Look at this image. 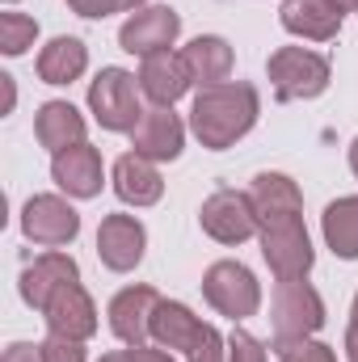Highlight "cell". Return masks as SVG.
Here are the masks:
<instances>
[{
    "label": "cell",
    "instance_id": "cell-1",
    "mask_svg": "<svg viewBox=\"0 0 358 362\" xmlns=\"http://www.w3.org/2000/svg\"><path fill=\"white\" fill-rule=\"evenodd\" d=\"M258 114H262V97H258V89L249 81H224V85H211V89H202L194 97L190 127H194L202 148L224 152L241 135L253 131Z\"/></svg>",
    "mask_w": 358,
    "mask_h": 362
},
{
    "label": "cell",
    "instance_id": "cell-2",
    "mask_svg": "<svg viewBox=\"0 0 358 362\" xmlns=\"http://www.w3.org/2000/svg\"><path fill=\"white\" fill-rule=\"evenodd\" d=\"M278 101H308L329 89V59L308 47H278L266 64Z\"/></svg>",
    "mask_w": 358,
    "mask_h": 362
},
{
    "label": "cell",
    "instance_id": "cell-3",
    "mask_svg": "<svg viewBox=\"0 0 358 362\" xmlns=\"http://www.w3.org/2000/svg\"><path fill=\"white\" fill-rule=\"evenodd\" d=\"M202 295L219 316H232V320H249L262 308V282L241 262H215L202 274Z\"/></svg>",
    "mask_w": 358,
    "mask_h": 362
},
{
    "label": "cell",
    "instance_id": "cell-4",
    "mask_svg": "<svg viewBox=\"0 0 358 362\" xmlns=\"http://www.w3.org/2000/svg\"><path fill=\"white\" fill-rule=\"evenodd\" d=\"M89 110L105 131H135L144 110H139V85L122 68H101L89 85Z\"/></svg>",
    "mask_w": 358,
    "mask_h": 362
},
{
    "label": "cell",
    "instance_id": "cell-5",
    "mask_svg": "<svg viewBox=\"0 0 358 362\" xmlns=\"http://www.w3.org/2000/svg\"><path fill=\"white\" fill-rule=\"evenodd\" d=\"M270 316H274V341L312 337L325 325V303H321L316 286H308L304 278H291V282H278Z\"/></svg>",
    "mask_w": 358,
    "mask_h": 362
},
{
    "label": "cell",
    "instance_id": "cell-6",
    "mask_svg": "<svg viewBox=\"0 0 358 362\" xmlns=\"http://www.w3.org/2000/svg\"><path fill=\"white\" fill-rule=\"evenodd\" d=\"M198 223L219 245H245L258 232V211H253V198L249 194H241V189H215L202 202Z\"/></svg>",
    "mask_w": 358,
    "mask_h": 362
},
{
    "label": "cell",
    "instance_id": "cell-7",
    "mask_svg": "<svg viewBox=\"0 0 358 362\" xmlns=\"http://www.w3.org/2000/svg\"><path fill=\"white\" fill-rule=\"evenodd\" d=\"M262 257H266V266L274 270L278 282L304 278V274L312 270V262H316L304 219H287V223L262 228Z\"/></svg>",
    "mask_w": 358,
    "mask_h": 362
},
{
    "label": "cell",
    "instance_id": "cell-8",
    "mask_svg": "<svg viewBox=\"0 0 358 362\" xmlns=\"http://www.w3.org/2000/svg\"><path fill=\"white\" fill-rule=\"evenodd\" d=\"M21 232L25 240L34 245H47V249H59V245H72L76 232H81V215L72 211V202L55 198V194H34L21 211Z\"/></svg>",
    "mask_w": 358,
    "mask_h": 362
},
{
    "label": "cell",
    "instance_id": "cell-9",
    "mask_svg": "<svg viewBox=\"0 0 358 362\" xmlns=\"http://www.w3.org/2000/svg\"><path fill=\"white\" fill-rule=\"evenodd\" d=\"M181 34V17L169 4H152V8H135L122 30H118V47L131 51V55H156V51H169Z\"/></svg>",
    "mask_w": 358,
    "mask_h": 362
},
{
    "label": "cell",
    "instance_id": "cell-10",
    "mask_svg": "<svg viewBox=\"0 0 358 362\" xmlns=\"http://www.w3.org/2000/svg\"><path fill=\"white\" fill-rule=\"evenodd\" d=\"M144 249H148V232L135 215H105L101 228H97V257L101 266L114 274H127L144 262Z\"/></svg>",
    "mask_w": 358,
    "mask_h": 362
},
{
    "label": "cell",
    "instance_id": "cell-11",
    "mask_svg": "<svg viewBox=\"0 0 358 362\" xmlns=\"http://www.w3.org/2000/svg\"><path fill=\"white\" fill-rule=\"evenodd\" d=\"M42 316H47V329H51V333L72 337V341H85V337L97 333V308H93L89 291H85L81 282L59 286V291L47 299Z\"/></svg>",
    "mask_w": 358,
    "mask_h": 362
},
{
    "label": "cell",
    "instance_id": "cell-12",
    "mask_svg": "<svg viewBox=\"0 0 358 362\" xmlns=\"http://www.w3.org/2000/svg\"><path fill=\"white\" fill-rule=\"evenodd\" d=\"M181 139H185V127L173 114V105H152L144 110L139 127L131 131V148L148 160H178L181 156Z\"/></svg>",
    "mask_w": 358,
    "mask_h": 362
},
{
    "label": "cell",
    "instance_id": "cell-13",
    "mask_svg": "<svg viewBox=\"0 0 358 362\" xmlns=\"http://www.w3.org/2000/svg\"><path fill=\"white\" fill-rule=\"evenodd\" d=\"M253 211H258V232L270 223H287V219H304V194L287 173H258L249 185Z\"/></svg>",
    "mask_w": 358,
    "mask_h": 362
},
{
    "label": "cell",
    "instance_id": "cell-14",
    "mask_svg": "<svg viewBox=\"0 0 358 362\" xmlns=\"http://www.w3.org/2000/svg\"><path fill=\"white\" fill-rule=\"evenodd\" d=\"M161 295L152 286H127L114 295L110 303V329L118 341L127 346H144V337H152V312H156Z\"/></svg>",
    "mask_w": 358,
    "mask_h": 362
},
{
    "label": "cell",
    "instance_id": "cell-15",
    "mask_svg": "<svg viewBox=\"0 0 358 362\" xmlns=\"http://www.w3.org/2000/svg\"><path fill=\"white\" fill-rule=\"evenodd\" d=\"M51 177L68 198H97L101 194V152L89 144H76L68 152H55Z\"/></svg>",
    "mask_w": 358,
    "mask_h": 362
},
{
    "label": "cell",
    "instance_id": "cell-16",
    "mask_svg": "<svg viewBox=\"0 0 358 362\" xmlns=\"http://www.w3.org/2000/svg\"><path fill=\"white\" fill-rule=\"evenodd\" d=\"M342 17H346V8H337L333 0H282V8H278L282 30H291L299 38H312V42L337 38Z\"/></svg>",
    "mask_w": 358,
    "mask_h": 362
},
{
    "label": "cell",
    "instance_id": "cell-17",
    "mask_svg": "<svg viewBox=\"0 0 358 362\" xmlns=\"http://www.w3.org/2000/svg\"><path fill=\"white\" fill-rule=\"evenodd\" d=\"M68 282H81L76 262H72L68 253H42V257H34V262L21 270V299L42 312L47 299H51L59 286H68Z\"/></svg>",
    "mask_w": 358,
    "mask_h": 362
},
{
    "label": "cell",
    "instance_id": "cell-18",
    "mask_svg": "<svg viewBox=\"0 0 358 362\" xmlns=\"http://www.w3.org/2000/svg\"><path fill=\"white\" fill-rule=\"evenodd\" d=\"M190 85H194L190 68H185V59H181L178 51H156L139 68V93L152 97V105H173Z\"/></svg>",
    "mask_w": 358,
    "mask_h": 362
},
{
    "label": "cell",
    "instance_id": "cell-19",
    "mask_svg": "<svg viewBox=\"0 0 358 362\" xmlns=\"http://www.w3.org/2000/svg\"><path fill=\"white\" fill-rule=\"evenodd\" d=\"M114 194H118L122 202H131V206H152V202H161L165 181L156 173V160H148V156H139V152L118 156V160H114Z\"/></svg>",
    "mask_w": 358,
    "mask_h": 362
},
{
    "label": "cell",
    "instance_id": "cell-20",
    "mask_svg": "<svg viewBox=\"0 0 358 362\" xmlns=\"http://www.w3.org/2000/svg\"><path fill=\"white\" fill-rule=\"evenodd\" d=\"M202 333H207V325L185 303H173V299H161L156 303V312H152V337H156V346L190 354L202 341Z\"/></svg>",
    "mask_w": 358,
    "mask_h": 362
},
{
    "label": "cell",
    "instance_id": "cell-21",
    "mask_svg": "<svg viewBox=\"0 0 358 362\" xmlns=\"http://www.w3.org/2000/svg\"><path fill=\"white\" fill-rule=\"evenodd\" d=\"M34 135L47 152H68V148L85 144V118L72 101H47L34 118Z\"/></svg>",
    "mask_w": 358,
    "mask_h": 362
},
{
    "label": "cell",
    "instance_id": "cell-22",
    "mask_svg": "<svg viewBox=\"0 0 358 362\" xmlns=\"http://www.w3.org/2000/svg\"><path fill=\"white\" fill-rule=\"evenodd\" d=\"M185 68H190V81L211 89V85H224L232 76V47L215 34H198L185 51H181Z\"/></svg>",
    "mask_w": 358,
    "mask_h": 362
},
{
    "label": "cell",
    "instance_id": "cell-23",
    "mask_svg": "<svg viewBox=\"0 0 358 362\" xmlns=\"http://www.w3.org/2000/svg\"><path fill=\"white\" fill-rule=\"evenodd\" d=\"M89 68V47L81 38H51L38 55V76L47 85H72Z\"/></svg>",
    "mask_w": 358,
    "mask_h": 362
},
{
    "label": "cell",
    "instance_id": "cell-24",
    "mask_svg": "<svg viewBox=\"0 0 358 362\" xmlns=\"http://www.w3.org/2000/svg\"><path fill=\"white\" fill-rule=\"evenodd\" d=\"M321 228H325V245H329L337 257L354 262V257H358V194L329 202V206H325Z\"/></svg>",
    "mask_w": 358,
    "mask_h": 362
},
{
    "label": "cell",
    "instance_id": "cell-25",
    "mask_svg": "<svg viewBox=\"0 0 358 362\" xmlns=\"http://www.w3.org/2000/svg\"><path fill=\"white\" fill-rule=\"evenodd\" d=\"M34 38H38V21L34 17H25V13H0V51L8 59L25 55L34 47Z\"/></svg>",
    "mask_w": 358,
    "mask_h": 362
},
{
    "label": "cell",
    "instance_id": "cell-26",
    "mask_svg": "<svg viewBox=\"0 0 358 362\" xmlns=\"http://www.w3.org/2000/svg\"><path fill=\"white\" fill-rule=\"evenodd\" d=\"M278 358L282 362H337V354L325 346V341H312V337H291V341H274Z\"/></svg>",
    "mask_w": 358,
    "mask_h": 362
},
{
    "label": "cell",
    "instance_id": "cell-27",
    "mask_svg": "<svg viewBox=\"0 0 358 362\" xmlns=\"http://www.w3.org/2000/svg\"><path fill=\"white\" fill-rule=\"evenodd\" d=\"M38 350H42V362H85V346L72 337H59V333H51Z\"/></svg>",
    "mask_w": 358,
    "mask_h": 362
},
{
    "label": "cell",
    "instance_id": "cell-28",
    "mask_svg": "<svg viewBox=\"0 0 358 362\" xmlns=\"http://www.w3.org/2000/svg\"><path fill=\"white\" fill-rule=\"evenodd\" d=\"M228 362H266V350H262V341H258L253 333L236 329V333L228 337Z\"/></svg>",
    "mask_w": 358,
    "mask_h": 362
},
{
    "label": "cell",
    "instance_id": "cell-29",
    "mask_svg": "<svg viewBox=\"0 0 358 362\" xmlns=\"http://www.w3.org/2000/svg\"><path fill=\"white\" fill-rule=\"evenodd\" d=\"M185 358H190V362H224V337H219V329H215V325H207L202 341H198Z\"/></svg>",
    "mask_w": 358,
    "mask_h": 362
},
{
    "label": "cell",
    "instance_id": "cell-30",
    "mask_svg": "<svg viewBox=\"0 0 358 362\" xmlns=\"http://www.w3.org/2000/svg\"><path fill=\"white\" fill-rule=\"evenodd\" d=\"M68 8L72 13H81V17H110V13H118L122 8V0H68Z\"/></svg>",
    "mask_w": 358,
    "mask_h": 362
},
{
    "label": "cell",
    "instance_id": "cell-31",
    "mask_svg": "<svg viewBox=\"0 0 358 362\" xmlns=\"http://www.w3.org/2000/svg\"><path fill=\"white\" fill-rule=\"evenodd\" d=\"M0 362H42V350L38 346H30V341H13L8 350H4V358Z\"/></svg>",
    "mask_w": 358,
    "mask_h": 362
},
{
    "label": "cell",
    "instance_id": "cell-32",
    "mask_svg": "<svg viewBox=\"0 0 358 362\" xmlns=\"http://www.w3.org/2000/svg\"><path fill=\"white\" fill-rule=\"evenodd\" d=\"M127 358L131 362H173V354L169 350H152V346H131Z\"/></svg>",
    "mask_w": 358,
    "mask_h": 362
},
{
    "label": "cell",
    "instance_id": "cell-33",
    "mask_svg": "<svg viewBox=\"0 0 358 362\" xmlns=\"http://www.w3.org/2000/svg\"><path fill=\"white\" fill-rule=\"evenodd\" d=\"M346 354H350V362H358V320H350V329H346Z\"/></svg>",
    "mask_w": 358,
    "mask_h": 362
},
{
    "label": "cell",
    "instance_id": "cell-34",
    "mask_svg": "<svg viewBox=\"0 0 358 362\" xmlns=\"http://www.w3.org/2000/svg\"><path fill=\"white\" fill-rule=\"evenodd\" d=\"M0 85H4V114L13 110V101H17V89H13V76H0Z\"/></svg>",
    "mask_w": 358,
    "mask_h": 362
},
{
    "label": "cell",
    "instance_id": "cell-35",
    "mask_svg": "<svg viewBox=\"0 0 358 362\" xmlns=\"http://www.w3.org/2000/svg\"><path fill=\"white\" fill-rule=\"evenodd\" d=\"M101 362H131V358H127V350H114V354H101Z\"/></svg>",
    "mask_w": 358,
    "mask_h": 362
},
{
    "label": "cell",
    "instance_id": "cell-36",
    "mask_svg": "<svg viewBox=\"0 0 358 362\" xmlns=\"http://www.w3.org/2000/svg\"><path fill=\"white\" fill-rule=\"evenodd\" d=\"M350 169H354V177H358V139L350 144Z\"/></svg>",
    "mask_w": 358,
    "mask_h": 362
},
{
    "label": "cell",
    "instance_id": "cell-37",
    "mask_svg": "<svg viewBox=\"0 0 358 362\" xmlns=\"http://www.w3.org/2000/svg\"><path fill=\"white\" fill-rule=\"evenodd\" d=\"M139 4H144V0H122V8H139Z\"/></svg>",
    "mask_w": 358,
    "mask_h": 362
},
{
    "label": "cell",
    "instance_id": "cell-38",
    "mask_svg": "<svg viewBox=\"0 0 358 362\" xmlns=\"http://www.w3.org/2000/svg\"><path fill=\"white\" fill-rule=\"evenodd\" d=\"M333 4H337V8H350V4H358V0H333Z\"/></svg>",
    "mask_w": 358,
    "mask_h": 362
},
{
    "label": "cell",
    "instance_id": "cell-39",
    "mask_svg": "<svg viewBox=\"0 0 358 362\" xmlns=\"http://www.w3.org/2000/svg\"><path fill=\"white\" fill-rule=\"evenodd\" d=\"M354 320H358V295H354Z\"/></svg>",
    "mask_w": 358,
    "mask_h": 362
},
{
    "label": "cell",
    "instance_id": "cell-40",
    "mask_svg": "<svg viewBox=\"0 0 358 362\" xmlns=\"http://www.w3.org/2000/svg\"><path fill=\"white\" fill-rule=\"evenodd\" d=\"M8 4H13V0H8Z\"/></svg>",
    "mask_w": 358,
    "mask_h": 362
}]
</instances>
